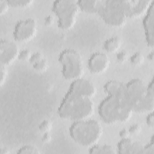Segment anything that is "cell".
Listing matches in <instances>:
<instances>
[{
    "label": "cell",
    "mask_w": 154,
    "mask_h": 154,
    "mask_svg": "<svg viewBox=\"0 0 154 154\" xmlns=\"http://www.w3.org/2000/svg\"><path fill=\"white\" fill-rule=\"evenodd\" d=\"M154 84L153 79L146 85L139 78L126 83L125 100L133 112H150L154 109Z\"/></svg>",
    "instance_id": "6da1fadb"
},
{
    "label": "cell",
    "mask_w": 154,
    "mask_h": 154,
    "mask_svg": "<svg viewBox=\"0 0 154 154\" xmlns=\"http://www.w3.org/2000/svg\"><path fill=\"white\" fill-rule=\"evenodd\" d=\"M57 112L63 119L74 122L87 120L93 115L94 104L91 98L81 96L68 90Z\"/></svg>",
    "instance_id": "7a4b0ae2"
},
{
    "label": "cell",
    "mask_w": 154,
    "mask_h": 154,
    "mask_svg": "<svg viewBox=\"0 0 154 154\" xmlns=\"http://www.w3.org/2000/svg\"><path fill=\"white\" fill-rule=\"evenodd\" d=\"M98 113L105 123L112 125L129 121L132 117L133 111L124 99L107 96L100 103Z\"/></svg>",
    "instance_id": "3957f363"
},
{
    "label": "cell",
    "mask_w": 154,
    "mask_h": 154,
    "mask_svg": "<svg viewBox=\"0 0 154 154\" xmlns=\"http://www.w3.org/2000/svg\"><path fill=\"white\" fill-rule=\"evenodd\" d=\"M103 134L100 123L92 119L74 122L69 128V134L77 144L84 147H91L97 144Z\"/></svg>",
    "instance_id": "277c9868"
},
{
    "label": "cell",
    "mask_w": 154,
    "mask_h": 154,
    "mask_svg": "<svg viewBox=\"0 0 154 154\" xmlns=\"http://www.w3.org/2000/svg\"><path fill=\"white\" fill-rule=\"evenodd\" d=\"M52 10L58 18V27L63 30H69L74 26L80 11L78 1L75 0L55 1Z\"/></svg>",
    "instance_id": "5b68a950"
},
{
    "label": "cell",
    "mask_w": 154,
    "mask_h": 154,
    "mask_svg": "<svg viewBox=\"0 0 154 154\" xmlns=\"http://www.w3.org/2000/svg\"><path fill=\"white\" fill-rule=\"evenodd\" d=\"M58 61L62 66V75L65 79L74 80L82 78L84 72L83 60L78 51L66 49L60 54Z\"/></svg>",
    "instance_id": "8992f818"
},
{
    "label": "cell",
    "mask_w": 154,
    "mask_h": 154,
    "mask_svg": "<svg viewBox=\"0 0 154 154\" xmlns=\"http://www.w3.org/2000/svg\"><path fill=\"white\" fill-rule=\"evenodd\" d=\"M97 13L107 25L115 27L125 25L128 19L122 0H101Z\"/></svg>",
    "instance_id": "52a82bcc"
},
{
    "label": "cell",
    "mask_w": 154,
    "mask_h": 154,
    "mask_svg": "<svg viewBox=\"0 0 154 154\" xmlns=\"http://www.w3.org/2000/svg\"><path fill=\"white\" fill-rule=\"evenodd\" d=\"M37 32V24L32 18L19 21L14 29L13 37L19 42H26L33 39Z\"/></svg>",
    "instance_id": "ba28073f"
},
{
    "label": "cell",
    "mask_w": 154,
    "mask_h": 154,
    "mask_svg": "<svg viewBox=\"0 0 154 154\" xmlns=\"http://www.w3.org/2000/svg\"><path fill=\"white\" fill-rule=\"evenodd\" d=\"M153 0H122V5L128 18L134 19L145 14Z\"/></svg>",
    "instance_id": "9c48e42d"
},
{
    "label": "cell",
    "mask_w": 154,
    "mask_h": 154,
    "mask_svg": "<svg viewBox=\"0 0 154 154\" xmlns=\"http://www.w3.org/2000/svg\"><path fill=\"white\" fill-rule=\"evenodd\" d=\"M19 47L14 42L1 39L0 42V64L8 66L18 58Z\"/></svg>",
    "instance_id": "30bf717a"
},
{
    "label": "cell",
    "mask_w": 154,
    "mask_h": 154,
    "mask_svg": "<svg viewBox=\"0 0 154 154\" xmlns=\"http://www.w3.org/2000/svg\"><path fill=\"white\" fill-rule=\"evenodd\" d=\"M69 91L91 99L97 93V89L94 84L90 80L82 78L73 80Z\"/></svg>",
    "instance_id": "8fae6325"
},
{
    "label": "cell",
    "mask_w": 154,
    "mask_h": 154,
    "mask_svg": "<svg viewBox=\"0 0 154 154\" xmlns=\"http://www.w3.org/2000/svg\"><path fill=\"white\" fill-rule=\"evenodd\" d=\"M109 57L105 53L96 52L88 59V67L90 71L94 74H100L107 70L109 66Z\"/></svg>",
    "instance_id": "7c38bea8"
},
{
    "label": "cell",
    "mask_w": 154,
    "mask_h": 154,
    "mask_svg": "<svg viewBox=\"0 0 154 154\" xmlns=\"http://www.w3.org/2000/svg\"><path fill=\"white\" fill-rule=\"evenodd\" d=\"M143 25L147 45L153 48L154 46V1L145 14Z\"/></svg>",
    "instance_id": "4fadbf2b"
},
{
    "label": "cell",
    "mask_w": 154,
    "mask_h": 154,
    "mask_svg": "<svg viewBox=\"0 0 154 154\" xmlns=\"http://www.w3.org/2000/svg\"><path fill=\"white\" fill-rule=\"evenodd\" d=\"M117 150L120 154H144V146L130 138H121L117 143Z\"/></svg>",
    "instance_id": "5bb4252c"
},
{
    "label": "cell",
    "mask_w": 154,
    "mask_h": 154,
    "mask_svg": "<svg viewBox=\"0 0 154 154\" xmlns=\"http://www.w3.org/2000/svg\"><path fill=\"white\" fill-rule=\"evenodd\" d=\"M103 89L107 96L117 97L126 101V83L116 80H110L105 84Z\"/></svg>",
    "instance_id": "9a60e30c"
},
{
    "label": "cell",
    "mask_w": 154,
    "mask_h": 154,
    "mask_svg": "<svg viewBox=\"0 0 154 154\" xmlns=\"http://www.w3.org/2000/svg\"><path fill=\"white\" fill-rule=\"evenodd\" d=\"M100 3L101 0L78 1V4L80 10L90 14L97 13L100 6Z\"/></svg>",
    "instance_id": "2e32d148"
},
{
    "label": "cell",
    "mask_w": 154,
    "mask_h": 154,
    "mask_svg": "<svg viewBox=\"0 0 154 154\" xmlns=\"http://www.w3.org/2000/svg\"><path fill=\"white\" fill-rule=\"evenodd\" d=\"M122 46V40L117 36H114L107 39L103 44L104 49L109 53L116 52Z\"/></svg>",
    "instance_id": "e0dca14e"
},
{
    "label": "cell",
    "mask_w": 154,
    "mask_h": 154,
    "mask_svg": "<svg viewBox=\"0 0 154 154\" xmlns=\"http://www.w3.org/2000/svg\"><path fill=\"white\" fill-rule=\"evenodd\" d=\"M88 152L90 154H114L116 150L112 146L108 144H96L89 148Z\"/></svg>",
    "instance_id": "ac0fdd59"
},
{
    "label": "cell",
    "mask_w": 154,
    "mask_h": 154,
    "mask_svg": "<svg viewBox=\"0 0 154 154\" xmlns=\"http://www.w3.org/2000/svg\"><path fill=\"white\" fill-rule=\"evenodd\" d=\"M10 5L17 8H26L32 5L33 0H8Z\"/></svg>",
    "instance_id": "d6986e66"
},
{
    "label": "cell",
    "mask_w": 154,
    "mask_h": 154,
    "mask_svg": "<svg viewBox=\"0 0 154 154\" xmlns=\"http://www.w3.org/2000/svg\"><path fill=\"white\" fill-rule=\"evenodd\" d=\"M17 153L19 154H39L40 152L35 146L32 145H25L20 147Z\"/></svg>",
    "instance_id": "ffe728a7"
},
{
    "label": "cell",
    "mask_w": 154,
    "mask_h": 154,
    "mask_svg": "<svg viewBox=\"0 0 154 154\" xmlns=\"http://www.w3.org/2000/svg\"><path fill=\"white\" fill-rule=\"evenodd\" d=\"M131 63L135 66H139L143 64L144 61V57L143 54L140 52L134 53L130 58Z\"/></svg>",
    "instance_id": "44dd1931"
},
{
    "label": "cell",
    "mask_w": 154,
    "mask_h": 154,
    "mask_svg": "<svg viewBox=\"0 0 154 154\" xmlns=\"http://www.w3.org/2000/svg\"><path fill=\"white\" fill-rule=\"evenodd\" d=\"M53 127V123L50 120L46 119L43 120L38 126V129L39 131L43 133L46 132H49Z\"/></svg>",
    "instance_id": "7402d4cb"
},
{
    "label": "cell",
    "mask_w": 154,
    "mask_h": 154,
    "mask_svg": "<svg viewBox=\"0 0 154 154\" xmlns=\"http://www.w3.org/2000/svg\"><path fill=\"white\" fill-rule=\"evenodd\" d=\"M33 68L37 72H43L48 68V62L46 58H43L41 61L32 65Z\"/></svg>",
    "instance_id": "603a6c76"
},
{
    "label": "cell",
    "mask_w": 154,
    "mask_h": 154,
    "mask_svg": "<svg viewBox=\"0 0 154 154\" xmlns=\"http://www.w3.org/2000/svg\"><path fill=\"white\" fill-rule=\"evenodd\" d=\"M0 72H1V79H0V85L2 87L5 82L6 79L7 78L8 71L5 66L0 64Z\"/></svg>",
    "instance_id": "cb8c5ba5"
},
{
    "label": "cell",
    "mask_w": 154,
    "mask_h": 154,
    "mask_svg": "<svg viewBox=\"0 0 154 154\" xmlns=\"http://www.w3.org/2000/svg\"><path fill=\"white\" fill-rule=\"evenodd\" d=\"M32 54L29 49H25L20 51L18 58L22 61H27L29 60Z\"/></svg>",
    "instance_id": "d4e9b609"
},
{
    "label": "cell",
    "mask_w": 154,
    "mask_h": 154,
    "mask_svg": "<svg viewBox=\"0 0 154 154\" xmlns=\"http://www.w3.org/2000/svg\"><path fill=\"white\" fill-rule=\"evenodd\" d=\"M116 58L119 63H124L128 59V54L126 51H121L117 54Z\"/></svg>",
    "instance_id": "484cf974"
},
{
    "label": "cell",
    "mask_w": 154,
    "mask_h": 154,
    "mask_svg": "<svg viewBox=\"0 0 154 154\" xmlns=\"http://www.w3.org/2000/svg\"><path fill=\"white\" fill-rule=\"evenodd\" d=\"M43 58H44L43 55L42 53H40L39 52H34V54H32V55H31L29 61L31 64H32L33 65L35 63L41 61Z\"/></svg>",
    "instance_id": "4316f807"
},
{
    "label": "cell",
    "mask_w": 154,
    "mask_h": 154,
    "mask_svg": "<svg viewBox=\"0 0 154 154\" xmlns=\"http://www.w3.org/2000/svg\"><path fill=\"white\" fill-rule=\"evenodd\" d=\"M153 153H154V142H153V136L152 135L149 143L144 146V154H153Z\"/></svg>",
    "instance_id": "83f0119b"
},
{
    "label": "cell",
    "mask_w": 154,
    "mask_h": 154,
    "mask_svg": "<svg viewBox=\"0 0 154 154\" xmlns=\"http://www.w3.org/2000/svg\"><path fill=\"white\" fill-rule=\"evenodd\" d=\"M129 133L132 135H138L142 130L141 126L140 124H134L128 129Z\"/></svg>",
    "instance_id": "f1b7e54d"
},
{
    "label": "cell",
    "mask_w": 154,
    "mask_h": 154,
    "mask_svg": "<svg viewBox=\"0 0 154 154\" xmlns=\"http://www.w3.org/2000/svg\"><path fill=\"white\" fill-rule=\"evenodd\" d=\"M10 7L8 0H0V14H5Z\"/></svg>",
    "instance_id": "f546056e"
},
{
    "label": "cell",
    "mask_w": 154,
    "mask_h": 154,
    "mask_svg": "<svg viewBox=\"0 0 154 154\" xmlns=\"http://www.w3.org/2000/svg\"><path fill=\"white\" fill-rule=\"evenodd\" d=\"M146 123L149 127L153 128L154 127V114L153 111L149 113L147 116L146 117Z\"/></svg>",
    "instance_id": "4dcf8cb0"
},
{
    "label": "cell",
    "mask_w": 154,
    "mask_h": 154,
    "mask_svg": "<svg viewBox=\"0 0 154 154\" xmlns=\"http://www.w3.org/2000/svg\"><path fill=\"white\" fill-rule=\"evenodd\" d=\"M44 23L47 26H51L54 23V18L51 15H48L44 19Z\"/></svg>",
    "instance_id": "1f68e13d"
},
{
    "label": "cell",
    "mask_w": 154,
    "mask_h": 154,
    "mask_svg": "<svg viewBox=\"0 0 154 154\" xmlns=\"http://www.w3.org/2000/svg\"><path fill=\"white\" fill-rule=\"evenodd\" d=\"M52 140V136L49 132L43 133L42 136V141L44 143H49Z\"/></svg>",
    "instance_id": "d6a6232c"
},
{
    "label": "cell",
    "mask_w": 154,
    "mask_h": 154,
    "mask_svg": "<svg viewBox=\"0 0 154 154\" xmlns=\"http://www.w3.org/2000/svg\"><path fill=\"white\" fill-rule=\"evenodd\" d=\"M119 135L121 137V138H129V136L131 135V134L128 129H123L120 131Z\"/></svg>",
    "instance_id": "836d02e7"
},
{
    "label": "cell",
    "mask_w": 154,
    "mask_h": 154,
    "mask_svg": "<svg viewBox=\"0 0 154 154\" xmlns=\"http://www.w3.org/2000/svg\"><path fill=\"white\" fill-rule=\"evenodd\" d=\"M10 153V150L7 147H2L1 149L0 154H9Z\"/></svg>",
    "instance_id": "e575fe53"
},
{
    "label": "cell",
    "mask_w": 154,
    "mask_h": 154,
    "mask_svg": "<svg viewBox=\"0 0 154 154\" xmlns=\"http://www.w3.org/2000/svg\"><path fill=\"white\" fill-rule=\"evenodd\" d=\"M147 59L151 61H153L154 60V53L153 51H151L148 55H147Z\"/></svg>",
    "instance_id": "d590c367"
}]
</instances>
